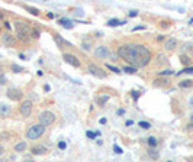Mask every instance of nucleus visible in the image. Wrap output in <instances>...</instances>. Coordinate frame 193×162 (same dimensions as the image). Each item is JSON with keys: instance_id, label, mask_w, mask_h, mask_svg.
Masks as SVG:
<instances>
[{"instance_id": "obj_1", "label": "nucleus", "mask_w": 193, "mask_h": 162, "mask_svg": "<svg viewBox=\"0 0 193 162\" xmlns=\"http://www.w3.org/2000/svg\"><path fill=\"white\" fill-rule=\"evenodd\" d=\"M118 56L126 61L128 64L136 68H142L150 62L151 59V52L144 45L139 43H126L121 45L118 49Z\"/></svg>"}, {"instance_id": "obj_2", "label": "nucleus", "mask_w": 193, "mask_h": 162, "mask_svg": "<svg viewBox=\"0 0 193 162\" xmlns=\"http://www.w3.org/2000/svg\"><path fill=\"white\" fill-rule=\"evenodd\" d=\"M15 29H16V33H18V38L21 41H29L31 38V28L22 21H16L15 22Z\"/></svg>"}, {"instance_id": "obj_3", "label": "nucleus", "mask_w": 193, "mask_h": 162, "mask_svg": "<svg viewBox=\"0 0 193 162\" xmlns=\"http://www.w3.org/2000/svg\"><path fill=\"white\" fill-rule=\"evenodd\" d=\"M45 128L42 123H39V125H32L29 129L26 130V138L29 139V141H36V139H39L44 133H45Z\"/></svg>"}, {"instance_id": "obj_4", "label": "nucleus", "mask_w": 193, "mask_h": 162, "mask_svg": "<svg viewBox=\"0 0 193 162\" xmlns=\"http://www.w3.org/2000/svg\"><path fill=\"white\" fill-rule=\"evenodd\" d=\"M38 119H39V123H42L44 126H51L54 122H55V114L52 113V111H42L39 116H38Z\"/></svg>"}, {"instance_id": "obj_5", "label": "nucleus", "mask_w": 193, "mask_h": 162, "mask_svg": "<svg viewBox=\"0 0 193 162\" xmlns=\"http://www.w3.org/2000/svg\"><path fill=\"white\" fill-rule=\"evenodd\" d=\"M6 96L13 100V101H21L22 100V90H19V88H10V90H7V93H6Z\"/></svg>"}, {"instance_id": "obj_6", "label": "nucleus", "mask_w": 193, "mask_h": 162, "mask_svg": "<svg viewBox=\"0 0 193 162\" xmlns=\"http://www.w3.org/2000/svg\"><path fill=\"white\" fill-rule=\"evenodd\" d=\"M94 56L99 58V59H106V58L110 56V54H109V49H108L106 46L100 45V46H97V48L94 49Z\"/></svg>"}, {"instance_id": "obj_7", "label": "nucleus", "mask_w": 193, "mask_h": 162, "mask_svg": "<svg viewBox=\"0 0 193 162\" xmlns=\"http://www.w3.org/2000/svg\"><path fill=\"white\" fill-rule=\"evenodd\" d=\"M32 113V101L31 100H26L21 104V114L23 117H29Z\"/></svg>"}, {"instance_id": "obj_8", "label": "nucleus", "mask_w": 193, "mask_h": 162, "mask_svg": "<svg viewBox=\"0 0 193 162\" xmlns=\"http://www.w3.org/2000/svg\"><path fill=\"white\" fill-rule=\"evenodd\" d=\"M89 73L93 74L94 77H99V78H105L106 77V73L103 71V68H100V67H97V65H94V64L89 65Z\"/></svg>"}, {"instance_id": "obj_9", "label": "nucleus", "mask_w": 193, "mask_h": 162, "mask_svg": "<svg viewBox=\"0 0 193 162\" xmlns=\"http://www.w3.org/2000/svg\"><path fill=\"white\" fill-rule=\"evenodd\" d=\"M63 59L67 62L68 65H73V67H80V59L73 54H64L63 55Z\"/></svg>"}, {"instance_id": "obj_10", "label": "nucleus", "mask_w": 193, "mask_h": 162, "mask_svg": "<svg viewBox=\"0 0 193 162\" xmlns=\"http://www.w3.org/2000/svg\"><path fill=\"white\" fill-rule=\"evenodd\" d=\"M1 42L4 46H16V39H15V36L10 35V33H4L3 36H1Z\"/></svg>"}, {"instance_id": "obj_11", "label": "nucleus", "mask_w": 193, "mask_h": 162, "mask_svg": "<svg viewBox=\"0 0 193 162\" xmlns=\"http://www.w3.org/2000/svg\"><path fill=\"white\" fill-rule=\"evenodd\" d=\"M31 152H32V155H45L46 146L45 145H36V146H32V148H31Z\"/></svg>"}, {"instance_id": "obj_12", "label": "nucleus", "mask_w": 193, "mask_h": 162, "mask_svg": "<svg viewBox=\"0 0 193 162\" xmlns=\"http://www.w3.org/2000/svg\"><path fill=\"white\" fill-rule=\"evenodd\" d=\"M176 46H177V39H174V38L167 39V41H166V43H164V48H166L167 51H174V49H176Z\"/></svg>"}, {"instance_id": "obj_13", "label": "nucleus", "mask_w": 193, "mask_h": 162, "mask_svg": "<svg viewBox=\"0 0 193 162\" xmlns=\"http://www.w3.org/2000/svg\"><path fill=\"white\" fill-rule=\"evenodd\" d=\"M12 113V107L9 104L0 103V116H9Z\"/></svg>"}, {"instance_id": "obj_14", "label": "nucleus", "mask_w": 193, "mask_h": 162, "mask_svg": "<svg viewBox=\"0 0 193 162\" xmlns=\"http://www.w3.org/2000/svg\"><path fill=\"white\" fill-rule=\"evenodd\" d=\"M26 149H28V143H26V142H19V143L15 146V151L18 152V153H23Z\"/></svg>"}, {"instance_id": "obj_15", "label": "nucleus", "mask_w": 193, "mask_h": 162, "mask_svg": "<svg viewBox=\"0 0 193 162\" xmlns=\"http://www.w3.org/2000/svg\"><path fill=\"white\" fill-rule=\"evenodd\" d=\"M54 39H55V42H57L60 46H73V45L68 42V41H66L64 38H61V36H58V35H57V36H54Z\"/></svg>"}, {"instance_id": "obj_16", "label": "nucleus", "mask_w": 193, "mask_h": 162, "mask_svg": "<svg viewBox=\"0 0 193 162\" xmlns=\"http://www.w3.org/2000/svg\"><path fill=\"white\" fill-rule=\"evenodd\" d=\"M169 84V80L167 78H157L155 81H154V86L155 87H166Z\"/></svg>"}, {"instance_id": "obj_17", "label": "nucleus", "mask_w": 193, "mask_h": 162, "mask_svg": "<svg viewBox=\"0 0 193 162\" xmlns=\"http://www.w3.org/2000/svg\"><path fill=\"white\" fill-rule=\"evenodd\" d=\"M61 26H64V28H67V29H71L74 25H73V22L71 21H68V19H61V21L58 22Z\"/></svg>"}, {"instance_id": "obj_18", "label": "nucleus", "mask_w": 193, "mask_h": 162, "mask_svg": "<svg viewBox=\"0 0 193 162\" xmlns=\"http://www.w3.org/2000/svg\"><path fill=\"white\" fill-rule=\"evenodd\" d=\"M119 25H125V21H118V19H110L108 22V26H119Z\"/></svg>"}, {"instance_id": "obj_19", "label": "nucleus", "mask_w": 193, "mask_h": 162, "mask_svg": "<svg viewBox=\"0 0 193 162\" xmlns=\"http://www.w3.org/2000/svg\"><path fill=\"white\" fill-rule=\"evenodd\" d=\"M148 155H150V158H152V159H158V152L154 149V146H151V149H148Z\"/></svg>"}, {"instance_id": "obj_20", "label": "nucleus", "mask_w": 193, "mask_h": 162, "mask_svg": "<svg viewBox=\"0 0 193 162\" xmlns=\"http://www.w3.org/2000/svg\"><path fill=\"white\" fill-rule=\"evenodd\" d=\"M179 86L182 88H189V87H193V81L192 80H183V81H180Z\"/></svg>"}, {"instance_id": "obj_21", "label": "nucleus", "mask_w": 193, "mask_h": 162, "mask_svg": "<svg viewBox=\"0 0 193 162\" xmlns=\"http://www.w3.org/2000/svg\"><path fill=\"white\" fill-rule=\"evenodd\" d=\"M136 70H138L136 67H124V68H122V71H124V73H128V74H135Z\"/></svg>"}, {"instance_id": "obj_22", "label": "nucleus", "mask_w": 193, "mask_h": 162, "mask_svg": "<svg viewBox=\"0 0 193 162\" xmlns=\"http://www.w3.org/2000/svg\"><path fill=\"white\" fill-rule=\"evenodd\" d=\"M23 7H25V10H28L31 15H34V16L39 15V10H38L36 7H31V6H23Z\"/></svg>"}, {"instance_id": "obj_23", "label": "nucleus", "mask_w": 193, "mask_h": 162, "mask_svg": "<svg viewBox=\"0 0 193 162\" xmlns=\"http://www.w3.org/2000/svg\"><path fill=\"white\" fill-rule=\"evenodd\" d=\"M12 138V133H9V132H1L0 133V139L1 141H9Z\"/></svg>"}, {"instance_id": "obj_24", "label": "nucleus", "mask_w": 193, "mask_h": 162, "mask_svg": "<svg viewBox=\"0 0 193 162\" xmlns=\"http://www.w3.org/2000/svg\"><path fill=\"white\" fill-rule=\"evenodd\" d=\"M148 145L155 148V146H157V139H155L154 136H150V138H148Z\"/></svg>"}, {"instance_id": "obj_25", "label": "nucleus", "mask_w": 193, "mask_h": 162, "mask_svg": "<svg viewBox=\"0 0 193 162\" xmlns=\"http://www.w3.org/2000/svg\"><path fill=\"white\" fill-rule=\"evenodd\" d=\"M138 126H141L142 129H150V128H151V125H150L148 122H139V123H138Z\"/></svg>"}, {"instance_id": "obj_26", "label": "nucleus", "mask_w": 193, "mask_h": 162, "mask_svg": "<svg viewBox=\"0 0 193 162\" xmlns=\"http://www.w3.org/2000/svg\"><path fill=\"white\" fill-rule=\"evenodd\" d=\"M108 100H109V96H102V97H99V104H100V106H103Z\"/></svg>"}, {"instance_id": "obj_27", "label": "nucleus", "mask_w": 193, "mask_h": 162, "mask_svg": "<svg viewBox=\"0 0 193 162\" xmlns=\"http://www.w3.org/2000/svg\"><path fill=\"white\" fill-rule=\"evenodd\" d=\"M180 61H182L184 65H187L189 62H190V59L187 58V55H182V56H180Z\"/></svg>"}, {"instance_id": "obj_28", "label": "nucleus", "mask_w": 193, "mask_h": 162, "mask_svg": "<svg viewBox=\"0 0 193 162\" xmlns=\"http://www.w3.org/2000/svg\"><path fill=\"white\" fill-rule=\"evenodd\" d=\"M180 74H193V67H187V68H184Z\"/></svg>"}, {"instance_id": "obj_29", "label": "nucleus", "mask_w": 193, "mask_h": 162, "mask_svg": "<svg viewBox=\"0 0 193 162\" xmlns=\"http://www.w3.org/2000/svg\"><path fill=\"white\" fill-rule=\"evenodd\" d=\"M106 68H109L110 71H113V73H116V74H119V73H121V70H119V68H116V67H113V65H106Z\"/></svg>"}, {"instance_id": "obj_30", "label": "nucleus", "mask_w": 193, "mask_h": 162, "mask_svg": "<svg viewBox=\"0 0 193 162\" xmlns=\"http://www.w3.org/2000/svg\"><path fill=\"white\" fill-rule=\"evenodd\" d=\"M12 70L15 73H22V67H19V65H12Z\"/></svg>"}, {"instance_id": "obj_31", "label": "nucleus", "mask_w": 193, "mask_h": 162, "mask_svg": "<svg viewBox=\"0 0 193 162\" xmlns=\"http://www.w3.org/2000/svg\"><path fill=\"white\" fill-rule=\"evenodd\" d=\"M86 135H87V138H90V139H94V136H97V133H96V132H90V130H89Z\"/></svg>"}, {"instance_id": "obj_32", "label": "nucleus", "mask_w": 193, "mask_h": 162, "mask_svg": "<svg viewBox=\"0 0 193 162\" xmlns=\"http://www.w3.org/2000/svg\"><path fill=\"white\" fill-rule=\"evenodd\" d=\"M31 38H39V32L38 31H31Z\"/></svg>"}, {"instance_id": "obj_33", "label": "nucleus", "mask_w": 193, "mask_h": 162, "mask_svg": "<svg viewBox=\"0 0 193 162\" xmlns=\"http://www.w3.org/2000/svg\"><path fill=\"white\" fill-rule=\"evenodd\" d=\"M131 94H132V98H134V100H138V98H139V96H141V94H139V93H138V91H132V93H131Z\"/></svg>"}, {"instance_id": "obj_34", "label": "nucleus", "mask_w": 193, "mask_h": 162, "mask_svg": "<svg viewBox=\"0 0 193 162\" xmlns=\"http://www.w3.org/2000/svg\"><path fill=\"white\" fill-rule=\"evenodd\" d=\"M169 74H173L171 70H166V71H161V73H160V76H169Z\"/></svg>"}, {"instance_id": "obj_35", "label": "nucleus", "mask_w": 193, "mask_h": 162, "mask_svg": "<svg viewBox=\"0 0 193 162\" xmlns=\"http://www.w3.org/2000/svg\"><path fill=\"white\" fill-rule=\"evenodd\" d=\"M186 49H189V52H190V55L193 56V45L192 43H187V46H186Z\"/></svg>"}, {"instance_id": "obj_36", "label": "nucleus", "mask_w": 193, "mask_h": 162, "mask_svg": "<svg viewBox=\"0 0 193 162\" xmlns=\"http://www.w3.org/2000/svg\"><path fill=\"white\" fill-rule=\"evenodd\" d=\"M113 152H116V153H122V149H121L119 146H116V145H115V146H113Z\"/></svg>"}, {"instance_id": "obj_37", "label": "nucleus", "mask_w": 193, "mask_h": 162, "mask_svg": "<svg viewBox=\"0 0 193 162\" xmlns=\"http://www.w3.org/2000/svg\"><path fill=\"white\" fill-rule=\"evenodd\" d=\"M58 148H60V149H66V142H60V143H58Z\"/></svg>"}, {"instance_id": "obj_38", "label": "nucleus", "mask_w": 193, "mask_h": 162, "mask_svg": "<svg viewBox=\"0 0 193 162\" xmlns=\"http://www.w3.org/2000/svg\"><path fill=\"white\" fill-rule=\"evenodd\" d=\"M83 48H84V49H90V43L84 42V43H83Z\"/></svg>"}, {"instance_id": "obj_39", "label": "nucleus", "mask_w": 193, "mask_h": 162, "mask_svg": "<svg viewBox=\"0 0 193 162\" xmlns=\"http://www.w3.org/2000/svg\"><path fill=\"white\" fill-rule=\"evenodd\" d=\"M136 15H138V10H132V12H129V16H132V18H134V16H136Z\"/></svg>"}, {"instance_id": "obj_40", "label": "nucleus", "mask_w": 193, "mask_h": 162, "mask_svg": "<svg viewBox=\"0 0 193 162\" xmlns=\"http://www.w3.org/2000/svg\"><path fill=\"white\" fill-rule=\"evenodd\" d=\"M124 113H125V110H124V108H119V110H118V116H122Z\"/></svg>"}, {"instance_id": "obj_41", "label": "nucleus", "mask_w": 193, "mask_h": 162, "mask_svg": "<svg viewBox=\"0 0 193 162\" xmlns=\"http://www.w3.org/2000/svg\"><path fill=\"white\" fill-rule=\"evenodd\" d=\"M76 15H77V16H83V10H81V9H77Z\"/></svg>"}, {"instance_id": "obj_42", "label": "nucleus", "mask_w": 193, "mask_h": 162, "mask_svg": "<svg viewBox=\"0 0 193 162\" xmlns=\"http://www.w3.org/2000/svg\"><path fill=\"white\" fill-rule=\"evenodd\" d=\"M141 29H144V26H135L132 31H141Z\"/></svg>"}, {"instance_id": "obj_43", "label": "nucleus", "mask_w": 193, "mask_h": 162, "mask_svg": "<svg viewBox=\"0 0 193 162\" xmlns=\"http://www.w3.org/2000/svg\"><path fill=\"white\" fill-rule=\"evenodd\" d=\"M189 106H190V107L193 108V97L190 98V100H189Z\"/></svg>"}, {"instance_id": "obj_44", "label": "nucleus", "mask_w": 193, "mask_h": 162, "mask_svg": "<svg viewBox=\"0 0 193 162\" xmlns=\"http://www.w3.org/2000/svg\"><path fill=\"white\" fill-rule=\"evenodd\" d=\"M132 123H134V122H132V120H128V122H126V126H131V125H132Z\"/></svg>"}, {"instance_id": "obj_45", "label": "nucleus", "mask_w": 193, "mask_h": 162, "mask_svg": "<svg viewBox=\"0 0 193 162\" xmlns=\"http://www.w3.org/2000/svg\"><path fill=\"white\" fill-rule=\"evenodd\" d=\"M99 122H100V125H105V123H106V119H100Z\"/></svg>"}, {"instance_id": "obj_46", "label": "nucleus", "mask_w": 193, "mask_h": 162, "mask_svg": "<svg viewBox=\"0 0 193 162\" xmlns=\"http://www.w3.org/2000/svg\"><path fill=\"white\" fill-rule=\"evenodd\" d=\"M3 152H4V149H3V146L0 145V155H3Z\"/></svg>"}, {"instance_id": "obj_47", "label": "nucleus", "mask_w": 193, "mask_h": 162, "mask_svg": "<svg viewBox=\"0 0 193 162\" xmlns=\"http://www.w3.org/2000/svg\"><path fill=\"white\" fill-rule=\"evenodd\" d=\"M3 19H4V15H3V13L0 12V21H3Z\"/></svg>"}, {"instance_id": "obj_48", "label": "nucleus", "mask_w": 193, "mask_h": 162, "mask_svg": "<svg viewBox=\"0 0 193 162\" xmlns=\"http://www.w3.org/2000/svg\"><path fill=\"white\" fill-rule=\"evenodd\" d=\"M44 90H45V91H49V86H44Z\"/></svg>"}, {"instance_id": "obj_49", "label": "nucleus", "mask_w": 193, "mask_h": 162, "mask_svg": "<svg viewBox=\"0 0 193 162\" xmlns=\"http://www.w3.org/2000/svg\"><path fill=\"white\" fill-rule=\"evenodd\" d=\"M3 74V68H1V65H0V76Z\"/></svg>"}, {"instance_id": "obj_50", "label": "nucleus", "mask_w": 193, "mask_h": 162, "mask_svg": "<svg viewBox=\"0 0 193 162\" xmlns=\"http://www.w3.org/2000/svg\"><path fill=\"white\" fill-rule=\"evenodd\" d=\"M190 120H192V122H193V113H192V116H190Z\"/></svg>"}, {"instance_id": "obj_51", "label": "nucleus", "mask_w": 193, "mask_h": 162, "mask_svg": "<svg viewBox=\"0 0 193 162\" xmlns=\"http://www.w3.org/2000/svg\"><path fill=\"white\" fill-rule=\"evenodd\" d=\"M41 1H46V0H41Z\"/></svg>"}]
</instances>
